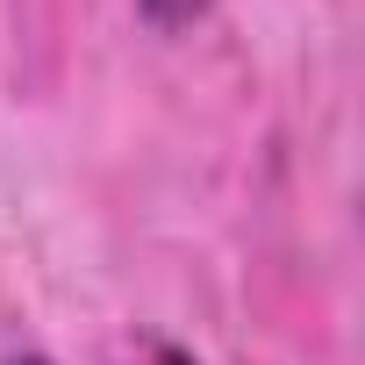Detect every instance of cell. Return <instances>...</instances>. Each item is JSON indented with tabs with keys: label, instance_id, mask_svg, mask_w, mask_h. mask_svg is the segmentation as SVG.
<instances>
[{
	"label": "cell",
	"instance_id": "6da1fadb",
	"mask_svg": "<svg viewBox=\"0 0 365 365\" xmlns=\"http://www.w3.org/2000/svg\"><path fill=\"white\" fill-rule=\"evenodd\" d=\"M136 15L158 29V36H179V29H194L215 15V0H136Z\"/></svg>",
	"mask_w": 365,
	"mask_h": 365
},
{
	"label": "cell",
	"instance_id": "7a4b0ae2",
	"mask_svg": "<svg viewBox=\"0 0 365 365\" xmlns=\"http://www.w3.org/2000/svg\"><path fill=\"white\" fill-rule=\"evenodd\" d=\"M0 365H58V358H43V351H15V358H0Z\"/></svg>",
	"mask_w": 365,
	"mask_h": 365
}]
</instances>
